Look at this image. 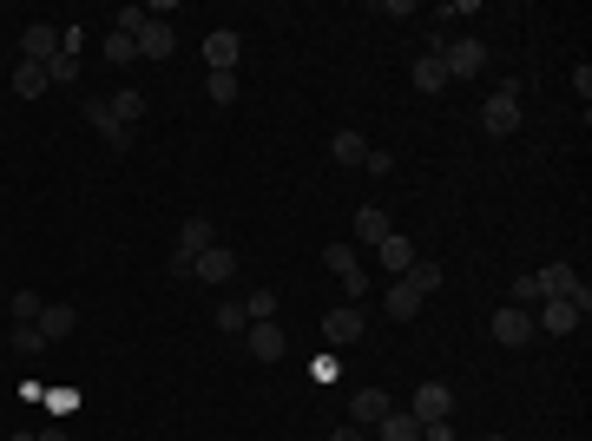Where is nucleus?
I'll return each mask as SVG.
<instances>
[{
	"label": "nucleus",
	"instance_id": "obj_1",
	"mask_svg": "<svg viewBox=\"0 0 592 441\" xmlns=\"http://www.w3.org/2000/svg\"><path fill=\"white\" fill-rule=\"evenodd\" d=\"M481 132H487V139H514V132H520V79H500L494 93H487Z\"/></svg>",
	"mask_w": 592,
	"mask_h": 441
},
{
	"label": "nucleus",
	"instance_id": "obj_2",
	"mask_svg": "<svg viewBox=\"0 0 592 441\" xmlns=\"http://www.w3.org/2000/svg\"><path fill=\"white\" fill-rule=\"evenodd\" d=\"M323 270H329V277H343V297H349V303L369 290V270H362L356 244H329V251H323Z\"/></svg>",
	"mask_w": 592,
	"mask_h": 441
},
{
	"label": "nucleus",
	"instance_id": "obj_3",
	"mask_svg": "<svg viewBox=\"0 0 592 441\" xmlns=\"http://www.w3.org/2000/svg\"><path fill=\"white\" fill-rule=\"evenodd\" d=\"M362 336H369V316H362L356 303H343V310L323 316V343H329V349H356Z\"/></svg>",
	"mask_w": 592,
	"mask_h": 441
},
{
	"label": "nucleus",
	"instance_id": "obj_4",
	"mask_svg": "<svg viewBox=\"0 0 592 441\" xmlns=\"http://www.w3.org/2000/svg\"><path fill=\"white\" fill-rule=\"evenodd\" d=\"M66 53V33L53 27V20H33L27 33H20V60H40V66H53Z\"/></svg>",
	"mask_w": 592,
	"mask_h": 441
},
{
	"label": "nucleus",
	"instance_id": "obj_5",
	"mask_svg": "<svg viewBox=\"0 0 592 441\" xmlns=\"http://www.w3.org/2000/svg\"><path fill=\"white\" fill-rule=\"evenodd\" d=\"M408 415H415L421 428H428V422H454V389H448V382H421L415 402H408Z\"/></svg>",
	"mask_w": 592,
	"mask_h": 441
},
{
	"label": "nucleus",
	"instance_id": "obj_6",
	"mask_svg": "<svg viewBox=\"0 0 592 441\" xmlns=\"http://www.w3.org/2000/svg\"><path fill=\"white\" fill-rule=\"evenodd\" d=\"M533 310H520V303H507V310H494V343H507V349H527L533 343Z\"/></svg>",
	"mask_w": 592,
	"mask_h": 441
},
{
	"label": "nucleus",
	"instance_id": "obj_7",
	"mask_svg": "<svg viewBox=\"0 0 592 441\" xmlns=\"http://www.w3.org/2000/svg\"><path fill=\"white\" fill-rule=\"evenodd\" d=\"M579 323H586V316H579L566 297H546L540 310H533V330H540V336H573Z\"/></svg>",
	"mask_w": 592,
	"mask_h": 441
},
{
	"label": "nucleus",
	"instance_id": "obj_8",
	"mask_svg": "<svg viewBox=\"0 0 592 441\" xmlns=\"http://www.w3.org/2000/svg\"><path fill=\"white\" fill-rule=\"evenodd\" d=\"M441 66H448V79H474L487 66V47L481 40H448V47H441Z\"/></svg>",
	"mask_w": 592,
	"mask_h": 441
},
{
	"label": "nucleus",
	"instance_id": "obj_9",
	"mask_svg": "<svg viewBox=\"0 0 592 441\" xmlns=\"http://www.w3.org/2000/svg\"><path fill=\"white\" fill-rule=\"evenodd\" d=\"M237 60H244V40H237L231 27L204 33V66H211V73H237Z\"/></svg>",
	"mask_w": 592,
	"mask_h": 441
},
{
	"label": "nucleus",
	"instance_id": "obj_10",
	"mask_svg": "<svg viewBox=\"0 0 592 441\" xmlns=\"http://www.w3.org/2000/svg\"><path fill=\"white\" fill-rule=\"evenodd\" d=\"M231 277H237V251H224V244H211V251L191 264V284H211V290H218V284H231Z\"/></svg>",
	"mask_w": 592,
	"mask_h": 441
},
{
	"label": "nucleus",
	"instance_id": "obj_11",
	"mask_svg": "<svg viewBox=\"0 0 592 441\" xmlns=\"http://www.w3.org/2000/svg\"><path fill=\"white\" fill-rule=\"evenodd\" d=\"M132 40H139V53H145V60H172V53H178V33H172V20H145V27L139 33H132Z\"/></svg>",
	"mask_w": 592,
	"mask_h": 441
},
{
	"label": "nucleus",
	"instance_id": "obj_12",
	"mask_svg": "<svg viewBox=\"0 0 592 441\" xmlns=\"http://www.w3.org/2000/svg\"><path fill=\"white\" fill-rule=\"evenodd\" d=\"M244 349L257 356V363H283V349H290V343H283L277 323H250V330H244Z\"/></svg>",
	"mask_w": 592,
	"mask_h": 441
},
{
	"label": "nucleus",
	"instance_id": "obj_13",
	"mask_svg": "<svg viewBox=\"0 0 592 441\" xmlns=\"http://www.w3.org/2000/svg\"><path fill=\"white\" fill-rule=\"evenodd\" d=\"M389 409H395V402L382 389H356V395H349V422H356V428H375Z\"/></svg>",
	"mask_w": 592,
	"mask_h": 441
},
{
	"label": "nucleus",
	"instance_id": "obj_14",
	"mask_svg": "<svg viewBox=\"0 0 592 441\" xmlns=\"http://www.w3.org/2000/svg\"><path fill=\"white\" fill-rule=\"evenodd\" d=\"M204 251H211V218H185V224H178V251H172V257L198 264Z\"/></svg>",
	"mask_w": 592,
	"mask_h": 441
},
{
	"label": "nucleus",
	"instance_id": "obj_15",
	"mask_svg": "<svg viewBox=\"0 0 592 441\" xmlns=\"http://www.w3.org/2000/svg\"><path fill=\"white\" fill-rule=\"evenodd\" d=\"M33 330L47 336V343H60V336H73V330H79V310H73V303H47V310H40V323H33Z\"/></svg>",
	"mask_w": 592,
	"mask_h": 441
},
{
	"label": "nucleus",
	"instance_id": "obj_16",
	"mask_svg": "<svg viewBox=\"0 0 592 441\" xmlns=\"http://www.w3.org/2000/svg\"><path fill=\"white\" fill-rule=\"evenodd\" d=\"M106 112H112V119H119L125 132H132V126H139V119H145V93H139V86H119V93L106 99Z\"/></svg>",
	"mask_w": 592,
	"mask_h": 441
},
{
	"label": "nucleus",
	"instance_id": "obj_17",
	"mask_svg": "<svg viewBox=\"0 0 592 441\" xmlns=\"http://www.w3.org/2000/svg\"><path fill=\"white\" fill-rule=\"evenodd\" d=\"M86 119H93V126H99V139H106L112 152H125V145H132V132H125L119 119H112V112H106V99H86Z\"/></svg>",
	"mask_w": 592,
	"mask_h": 441
},
{
	"label": "nucleus",
	"instance_id": "obj_18",
	"mask_svg": "<svg viewBox=\"0 0 592 441\" xmlns=\"http://www.w3.org/2000/svg\"><path fill=\"white\" fill-rule=\"evenodd\" d=\"M375 257H382V270H395V277H408V264H415V244H408L402 231H389L382 244H375Z\"/></svg>",
	"mask_w": 592,
	"mask_h": 441
},
{
	"label": "nucleus",
	"instance_id": "obj_19",
	"mask_svg": "<svg viewBox=\"0 0 592 441\" xmlns=\"http://www.w3.org/2000/svg\"><path fill=\"white\" fill-rule=\"evenodd\" d=\"M421 303H428V297H421V290H415V284L402 277V284H389V297H382V310H389L395 323H408V316H421Z\"/></svg>",
	"mask_w": 592,
	"mask_h": 441
},
{
	"label": "nucleus",
	"instance_id": "obj_20",
	"mask_svg": "<svg viewBox=\"0 0 592 441\" xmlns=\"http://www.w3.org/2000/svg\"><path fill=\"white\" fill-rule=\"evenodd\" d=\"M375 441H421V422L408 409H389L382 422H375Z\"/></svg>",
	"mask_w": 592,
	"mask_h": 441
},
{
	"label": "nucleus",
	"instance_id": "obj_21",
	"mask_svg": "<svg viewBox=\"0 0 592 441\" xmlns=\"http://www.w3.org/2000/svg\"><path fill=\"white\" fill-rule=\"evenodd\" d=\"M47 86H53V73H47L40 60H20V66H14V93H20V99H40Z\"/></svg>",
	"mask_w": 592,
	"mask_h": 441
},
{
	"label": "nucleus",
	"instance_id": "obj_22",
	"mask_svg": "<svg viewBox=\"0 0 592 441\" xmlns=\"http://www.w3.org/2000/svg\"><path fill=\"white\" fill-rule=\"evenodd\" d=\"M389 231H395V224H389V211H382V205H362L356 211V237H362V244H382Z\"/></svg>",
	"mask_w": 592,
	"mask_h": 441
},
{
	"label": "nucleus",
	"instance_id": "obj_23",
	"mask_svg": "<svg viewBox=\"0 0 592 441\" xmlns=\"http://www.w3.org/2000/svg\"><path fill=\"white\" fill-rule=\"evenodd\" d=\"M329 158H336V165H362V158H369V139H362V132H336V139H329Z\"/></svg>",
	"mask_w": 592,
	"mask_h": 441
},
{
	"label": "nucleus",
	"instance_id": "obj_24",
	"mask_svg": "<svg viewBox=\"0 0 592 441\" xmlns=\"http://www.w3.org/2000/svg\"><path fill=\"white\" fill-rule=\"evenodd\" d=\"M415 86H421V93H441V86H448V66H441V53H421V60H415Z\"/></svg>",
	"mask_w": 592,
	"mask_h": 441
},
{
	"label": "nucleus",
	"instance_id": "obj_25",
	"mask_svg": "<svg viewBox=\"0 0 592 441\" xmlns=\"http://www.w3.org/2000/svg\"><path fill=\"white\" fill-rule=\"evenodd\" d=\"M408 284H415L421 297H435V290H441V264H435V257H415V264H408Z\"/></svg>",
	"mask_w": 592,
	"mask_h": 441
},
{
	"label": "nucleus",
	"instance_id": "obj_26",
	"mask_svg": "<svg viewBox=\"0 0 592 441\" xmlns=\"http://www.w3.org/2000/svg\"><path fill=\"white\" fill-rule=\"evenodd\" d=\"M244 316H250V323H277V290H250Z\"/></svg>",
	"mask_w": 592,
	"mask_h": 441
},
{
	"label": "nucleus",
	"instance_id": "obj_27",
	"mask_svg": "<svg viewBox=\"0 0 592 441\" xmlns=\"http://www.w3.org/2000/svg\"><path fill=\"white\" fill-rule=\"evenodd\" d=\"M106 60L112 66H132V60H139V40H132V33H106Z\"/></svg>",
	"mask_w": 592,
	"mask_h": 441
},
{
	"label": "nucleus",
	"instance_id": "obj_28",
	"mask_svg": "<svg viewBox=\"0 0 592 441\" xmlns=\"http://www.w3.org/2000/svg\"><path fill=\"white\" fill-rule=\"evenodd\" d=\"M204 93H211V106H231L237 99V73H204Z\"/></svg>",
	"mask_w": 592,
	"mask_h": 441
},
{
	"label": "nucleus",
	"instance_id": "obj_29",
	"mask_svg": "<svg viewBox=\"0 0 592 441\" xmlns=\"http://www.w3.org/2000/svg\"><path fill=\"white\" fill-rule=\"evenodd\" d=\"M40 310H47L40 290H14V323H40Z\"/></svg>",
	"mask_w": 592,
	"mask_h": 441
},
{
	"label": "nucleus",
	"instance_id": "obj_30",
	"mask_svg": "<svg viewBox=\"0 0 592 441\" xmlns=\"http://www.w3.org/2000/svg\"><path fill=\"white\" fill-rule=\"evenodd\" d=\"M218 330H224V336H244V330H250V316H244V303H237V297L218 303Z\"/></svg>",
	"mask_w": 592,
	"mask_h": 441
},
{
	"label": "nucleus",
	"instance_id": "obj_31",
	"mask_svg": "<svg viewBox=\"0 0 592 441\" xmlns=\"http://www.w3.org/2000/svg\"><path fill=\"white\" fill-rule=\"evenodd\" d=\"M14 349H20V356H40V349H47V336L33 330V323H14Z\"/></svg>",
	"mask_w": 592,
	"mask_h": 441
},
{
	"label": "nucleus",
	"instance_id": "obj_32",
	"mask_svg": "<svg viewBox=\"0 0 592 441\" xmlns=\"http://www.w3.org/2000/svg\"><path fill=\"white\" fill-rule=\"evenodd\" d=\"M145 20H152V14H145V7H119V14H112V33H139Z\"/></svg>",
	"mask_w": 592,
	"mask_h": 441
},
{
	"label": "nucleus",
	"instance_id": "obj_33",
	"mask_svg": "<svg viewBox=\"0 0 592 441\" xmlns=\"http://www.w3.org/2000/svg\"><path fill=\"white\" fill-rule=\"evenodd\" d=\"M362 165H369L375 178H389V172H395V152H382V145H369V158H362Z\"/></svg>",
	"mask_w": 592,
	"mask_h": 441
},
{
	"label": "nucleus",
	"instance_id": "obj_34",
	"mask_svg": "<svg viewBox=\"0 0 592 441\" xmlns=\"http://www.w3.org/2000/svg\"><path fill=\"white\" fill-rule=\"evenodd\" d=\"M47 73H53V79H60V86H73V79H79V60H73V53H60V60H53V66H47Z\"/></svg>",
	"mask_w": 592,
	"mask_h": 441
},
{
	"label": "nucleus",
	"instance_id": "obj_35",
	"mask_svg": "<svg viewBox=\"0 0 592 441\" xmlns=\"http://www.w3.org/2000/svg\"><path fill=\"white\" fill-rule=\"evenodd\" d=\"M421 441H461V435H454V422H428V428H421Z\"/></svg>",
	"mask_w": 592,
	"mask_h": 441
},
{
	"label": "nucleus",
	"instance_id": "obj_36",
	"mask_svg": "<svg viewBox=\"0 0 592 441\" xmlns=\"http://www.w3.org/2000/svg\"><path fill=\"white\" fill-rule=\"evenodd\" d=\"M329 441H369V428H356V422H349V428H336Z\"/></svg>",
	"mask_w": 592,
	"mask_h": 441
},
{
	"label": "nucleus",
	"instance_id": "obj_37",
	"mask_svg": "<svg viewBox=\"0 0 592 441\" xmlns=\"http://www.w3.org/2000/svg\"><path fill=\"white\" fill-rule=\"evenodd\" d=\"M40 441H73V435H66V428H53V435H40Z\"/></svg>",
	"mask_w": 592,
	"mask_h": 441
}]
</instances>
